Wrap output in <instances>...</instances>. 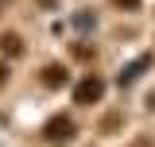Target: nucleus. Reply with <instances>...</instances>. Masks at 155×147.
<instances>
[{
	"label": "nucleus",
	"mask_w": 155,
	"mask_h": 147,
	"mask_svg": "<svg viewBox=\"0 0 155 147\" xmlns=\"http://www.w3.org/2000/svg\"><path fill=\"white\" fill-rule=\"evenodd\" d=\"M43 85H51V89L66 85V66H47L43 70Z\"/></svg>",
	"instance_id": "4"
},
{
	"label": "nucleus",
	"mask_w": 155,
	"mask_h": 147,
	"mask_svg": "<svg viewBox=\"0 0 155 147\" xmlns=\"http://www.w3.org/2000/svg\"><path fill=\"white\" fill-rule=\"evenodd\" d=\"M4 8H8V0H0V12H4Z\"/></svg>",
	"instance_id": "8"
},
{
	"label": "nucleus",
	"mask_w": 155,
	"mask_h": 147,
	"mask_svg": "<svg viewBox=\"0 0 155 147\" xmlns=\"http://www.w3.org/2000/svg\"><path fill=\"white\" fill-rule=\"evenodd\" d=\"M116 8H128V12H136V8H140V0H113Z\"/></svg>",
	"instance_id": "5"
},
{
	"label": "nucleus",
	"mask_w": 155,
	"mask_h": 147,
	"mask_svg": "<svg viewBox=\"0 0 155 147\" xmlns=\"http://www.w3.org/2000/svg\"><path fill=\"white\" fill-rule=\"evenodd\" d=\"M101 97H105V81H101V77H93V74H89V77L74 89V101H78V105H97Z\"/></svg>",
	"instance_id": "1"
},
{
	"label": "nucleus",
	"mask_w": 155,
	"mask_h": 147,
	"mask_svg": "<svg viewBox=\"0 0 155 147\" xmlns=\"http://www.w3.org/2000/svg\"><path fill=\"white\" fill-rule=\"evenodd\" d=\"M4 81H8V66H0V85H4Z\"/></svg>",
	"instance_id": "7"
},
{
	"label": "nucleus",
	"mask_w": 155,
	"mask_h": 147,
	"mask_svg": "<svg viewBox=\"0 0 155 147\" xmlns=\"http://www.w3.org/2000/svg\"><path fill=\"white\" fill-rule=\"evenodd\" d=\"M74 23H78V27H93V16H89V12H81V16L74 19Z\"/></svg>",
	"instance_id": "6"
},
{
	"label": "nucleus",
	"mask_w": 155,
	"mask_h": 147,
	"mask_svg": "<svg viewBox=\"0 0 155 147\" xmlns=\"http://www.w3.org/2000/svg\"><path fill=\"white\" fill-rule=\"evenodd\" d=\"M0 47H4V54H23V39L16 35V31H4V35H0Z\"/></svg>",
	"instance_id": "3"
},
{
	"label": "nucleus",
	"mask_w": 155,
	"mask_h": 147,
	"mask_svg": "<svg viewBox=\"0 0 155 147\" xmlns=\"http://www.w3.org/2000/svg\"><path fill=\"white\" fill-rule=\"evenodd\" d=\"M43 136H47V139H74V120H70V116H54V120L43 128Z\"/></svg>",
	"instance_id": "2"
}]
</instances>
